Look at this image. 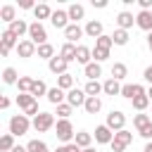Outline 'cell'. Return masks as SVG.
I'll use <instances>...</instances> for the list:
<instances>
[{"label":"cell","instance_id":"1","mask_svg":"<svg viewBox=\"0 0 152 152\" xmlns=\"http://www.w3.org/2000/svg\"><path fill=\"white\" fill-rule=\"evenodd\" d=\"M31 126H33V124L28 121V116H26V114H14V116L10 119V133H12L14 138H17V135H24Z\"/></svg>","mask_w":152,"mask_h":152},{"label":"cell","instance_id":"2","mask_svg":"<svg viewBox=\"0 0 152 152\" xmlns=\"http://www.w3.org/2000/svg\"><path fill=\"white\" fill-rule=\"evenodd\" d=\"M28 40L36 43V45H45L48 43V31H45V26L40 21H33L28 26Z\"/></svg>","mask_w":152,"mask_h":152},{"label":"cell","instance_id":"3","mask_svg":"<svg viewBox=\"0 0 152 152\" xmlns=\"http://www.w3.org/2000/svg\"><path fill=\"white\" fill-rule=\"evenodd\" d=\"M55 131H57V138H59L62 142H66V145H69V140H74V138H76L74 126H71V121H69V119H59V121H57V126H55Z\"/></svg>","mask_w":152,"mask_h":152},{"label":"cell","instance_id":"4","mask_svg":"<svg viewBox=\"0 0 152 152\" xmlns=\"http://www.w3.org/2000/svg\"><path fill=\"white\" fill-rule=\"evenodd\" d=\"M131 142H133V133H128V131L124 128V131L114 133V140H112V152H124Z\"/></svg>","mask_w":152,"mask_h":152},{"label":"cell","instance_id":"5","mask_svg":"<svg viewBox=\"0 0 152 152\" xmlns=\"http://www.w3.org/2000/svg\"><path fill=\"white\" fill-rule=\"evenodd\" d=\"M107 126H109L114 133L124 131V128H126V114L119 112V109H112V112L107 114Z\"/></svg>","mask_w":152,"mask_h":152},{"label":"cell","instance_id":"6","mask_svg":"<svg viewBox=\"0 0 152 152\" xmlns=\"http://www.w3.org/2000/svg\"><path fill=\"white\" fill-rule=\"evenodd\" d=\"M55 126V116L50 114V112H40L36 119H33V128L38 131V133H45V131H50Z\"/></svg>","mask_w":152,"mask_h":152},{"label":"cell","instance_id":"7","mask_svg":"<svg viewBox=\"0 0 152 152\" xmlns=\"http://www.w3.org/2000/svg\"><path fill=\"white\" fill-rule=\"evenodd\" d=\"M112 140H114V131H112L107 124H102V126L95 128V142H100V145H112Z\"/></svg>","mask_w":152,"mask_h":152},{"label":"cell","instance_id":"8","mask_svg":"<svg viewBox=\"0 0 152 152\" xmlns=\"http://www.w3.org/2000/svg\"><path fill=\"white\" fill-rule=\"evenodd\" d=\"M121 95L128 97V100H135L138 95H147V90H145L140 83H124V86H121Z\"/></svg>","mask_w":152,"mask_h":152},{"label":"cell","instance_id":"9","mask_svg":"<svg viewBox=\"0 0 152 152\" xmlns=\"http://www.w3.org/2000/svg\"><path fill=\"white\" fill-rule=\"evenodd\" d=\"M86 100H88V95H86V90H81V88H71V90L66 93V102H69L71 107H83Z\"/></svg>","mask_w":152,"mask_h":152},{"label":"cell","instance_id":"10","mask_svg":"<svg viewBox=\"0 0 152 152\" xmlns=\"http://www.w3.org/2000/svg\"><path fill=\"white\" fill-rule=\"evenodd\" d=\"M50 21H52L55 28H66L69 26V12L66 10H55L52 17H50Z\"/></svg>","mask_w":152,"mask_h":152},{"label":"cell","instance_id":"11","mask_svg":"<svg viewBox=\"0 0 152 152\" xmlns=\"http://www.w3.org/2000/svg\"><path fill=\"white\" fill-rule=\"evenodd\" d=\"M38 52V45L36 43H31V40H19V45H17V55L19 57H33Z\"/></svg>","mask_w":152,"mask_h":152},{"label":"cell","instance_id":"12","mask_svg":"<svg viewBox=\"0 0 152 152\" xmlns=\"http://www.w3.org/2000/svg\"><path fill=\"white\" fill-rule=\"evenodd\" d=\"M83 33H86V28H81L78 24H69V26L64 28V38H66V43H76Z\"/></svg>","mask_w":152,"mask_h":152},{"label":"cell","instance_id":"13","mask_svg":"<svg viewBox=\"0 0 152 152\" xmlns=\"http://www.w3.org/2000/svg\"><path fill=\"white\" fill-rule=\"evenodd\" d=\"M48 66H50V71H52V74H57V76H62V74H69V71H66L69 62H66V59H62V57H52V59L48 62Z\"/></svg>","mask_w":152,"mask_h":152},{"label":"cell","instance_id":"14","mask_svg":"<svg viewBox=\"0 0 152 152\" xmlns=\"http://www.w3.org/2000/svg\"><path fill=\"white\" fill-rule=\"evenodd\" d=\"M135 24H138L142 31H150V33H152V12L140 10V12H138V17H135Z\"/></svg>","mask_w":152,"mask_h":152},{"label":"cell","instance_id":"15","mask_svg":"<svg viewBox=\"0 0 152 152\" xmlns=\"http://www.w3.org/2000/svg\"><path fill=\"white\" fill-rule=\"evenodd\" d=\"M76 50H78V45H74V43H64V45L59 48V57L66 59V62H76Z\"/></svg>","mask_w":152,"mask_h":152},{"label":"cell","instance_id":"16","mask_svg":"<svg viewBox=\"0 0 152 152\" xmlns=\"http://www.w3.org/2000/svg\"><path fill=\"white\" fill-rule=\"evenodd\" d=\"M86 36L97 40V38L102 36V21H95V19H90V21L86 24Z\"/></svg>","mask_w":152,"mask_h":152},{"label":"cell","instance_id":"17","mask_svg":"<svg viewBox=\"0 0 152 152\" xmlns=\"http://www.w3.org/2000/svg\"><path fill=\"white\" fill-rule=\"evenodd\" d=\"M90 59H93V50H90V48H86V45H78V50H76V62H78V64H83V66H88V64H90Z\"/></svg>","mask_w":152,"mask_h":152},{"label":"cell","instance_id":"18","mask_svg":"<svg viewBox=\"0 0 152 152\" xmlns=\"http://www.w3.org/2000/svg\"><path fill=\"white\" fill-rule=\"evenodd\" d=\"M66 12H69V19H71V24H78V19H83V14H86L83 5H78V2L69 5V7H66Z\"/></svg>","mask_w":152,"mask_h":152},{"label":"cell","instance_id":"19","mask_svg":"<svg viewBox=\"0 0 152 152\" xmlns=\"http://www.w3.org/2000/svg\"><path fill=\"white\" fill-rule=\"evenodd\" d=\"M133 21H135V17H133L131 12H119V14H116V24H119V28H124V31H128V28L133 26Z\"/></svg>","mask_w":152,"mask_h":152},{"label":"cell","instance_id":"20","mask_svg":"<svg viewBox=\"0 0 152 152\" xmlns=\"http://www.w3.org/2000/svg\"><path fill=\"white\" fill-rule=\"evenodd\" d=\"M0 40H2V45L0 48H5V50H12V48H17L19 45V40H17V36L7 28V31H2V36H0Z\"/></svg>","mask_w":152,"mask_h":152},{"label":"cell","instance_id":"21","mask_svg":"<svg viewBox=\"0 0 152 152\" xmlns=\"http://www.w3.org/2000/svg\"><path fill=\"white\" fill-rule=\"evenodd\" d=\"M83 74H86L88 81H97V76H102V66H100V62H90V64L83 69Z\"/></svg>","mask_w":152,"mask_h":152},{"label":"cell","instance_id":"22","mask_svg":"<svg viewBox=\"0 0 152 152\" xmlns=\"http://www.w3.org/2000/svg\"><path fill=\"white\" fill-rule=\"evenodd\" d=\"M17 104H19V109L26 112V109H31V107L36 104V97H33L31 93H19V95H17Z\"/></svg>","mask_w":152,"mask_h":152},{"label":"cell","instance_id":"23","mask_svg":"<svg viewBox=\"0 0 152 152\" xmlns=\"http://www.w3.org/2000/svg\"><path fill=\"white\" fill-rule=\"evenodd\" d=\"M28 26H31V24H26L24 19H17V21H12V24H10V31H12L17 38H21L24 33H28Z\"/></svg>","mask_w":152,"mask_h":152},{"label":"cell","instance_id":"24","mask_svg":"<svg viewBox=\"0 0 152 152\" xmlns=\"http://www.w3.org/2000/svg\"><path fill=\"white\" fill-rule=\"evenodd\" d=\"M102 90H104L107 95H121V83H119L116 78H107V81L102 83Z\"/></svg>","mask_w":152,"mask_h":152},{"label":"cell","instance_id":"25","mask_svg":"<svg viewBox=\"0 0 152 152\" xmlns=\"http://www.w3.org/2000/svg\"><path fill=\"white\" fill-rule=\"evenodd\" d=\"M64 97H66V93H64L62 88H57V86L48 90V102H52V104H62Z\"/></svg>","mask_w":152,"mask_h":152},{"label":"cell","instance_id":"26","mask_svg":"<svg viewBox=\"0 0 152 152\" xmlns=\"http://www.w3.org/2000/svg\"><path fill=\"white\" fill-rule=\"evenodd\" d=\"M0 19L7 21V24L17 21V10H14V5H5V7H0Z\"/></svg>","mask_w":152,"mask_h":152},{"label":"cell","instance_id":"27","mask_svg":"<svg viewBox=\"0 0 152 152\" xmlns=\"http://www.w3.org/2000/svg\"><path fill=\"white\" fill-rule=\"evenodd\" d=\"M83 90H86V95H88V97H97L100 93H104V90H102V83H100V81H88Z\"/></svg>","mask_w":152,"mask_h":152},{"label":"cell","instance_id":"28","mask_svg":"<svg viewBox=\"0 0 152 152\" xmlns=\"http://www.w3.org/2000/svg\"><path fill=\"white\" fill-rule=\"evenodd\" d=\"M83 109H86L88 114H97V112L102 109V100H100V97H88L86 104H83Z\"/></svg>","mask_w":152,"mask_h":152},{"label":"cell","instance_id":"29","mask_svg":"<svg viewBox=\"0 0 152 152\" xmlns=\"http://www.w3.org/2000/svg\"><path fill=\"white\" fill-rule=\"evenodd\" d=\"M33 14H36V19L40 21V19H50V17H52V10H50V5H45V2H40V5H36V10H33Z\"/></svg>","mask_w":152,"mask_h":152},{"label":"cell","instance_id":"30","mask_svg":"<svg viewBox=\"0 0 152 152\" xmlns=\"http://www.w3.org/2000/svg\"><path fill=\"white\" fill-rule=\"evenodd\" d=\"M126 74H128L126 64H124V62H114V66H112V78H116V81H124V78H126Z\"/></svg>","mask_w":152,"mask_h":152},{"label":"cell","instance_id":"31","mask_svg":"<svg viewBox=\"0 0 152 152\" xmlns=\"http://www.w3.org/2000/svg\"><path fill=\"white\" fill-rule=\"evenodd\" d=\"M57 88H62V90H71L74 88V76L71 74H62V76H57Z\"/></svg>","mask_w":152,"mask_h":152},{"label":"cell","instance_id":"32","mask_svg":"<svg viewBox=\"0 0 152 152\" xmlns=\"http://www.w3.org/2000/svg\"><path fill=\"white\" fill-rule=\"evenodd\" d=\"M74 142H76L78 147H83V150H86V147H90L93 135H90V133H86V131H78V133H76V138H74Z\"/></svg>","mask_w":152,"mask_h":152},{"label":"cell","instance_id":"33","mask_svg":"<svg viewBox=\"0 0 152 152\" xmlns=\"http://www.w3.org/2000/svg\"><path fill=\"white\" fill-rule=\"evenodd\" d=\"M14 150V135L12 133H5L0 138V152H12Z\"/></svg>","mask_w":152,"mask_h":152},{"label":"cell","instance_id":"34","mask_svg":"<svg viewBox=\"0 0 152 152\" xmlns=\"http://www.w3.org/2000/svg\"><path fill=\"white\" fill-rule=\"evenodd\" d=\"M2 81H5L7 86H12V83H19V76H17V69H14V66H7V69L2 71Z\"/></svg>","mask_w":152,"mask_h":152},{"label":"cell","instance_id":"35","mask_svg":"<svg viewBox=\"0 0 152 152\" xmlns=\"http://www.w3.org/2000/svg\"><path fill=\"white\" fill-rule=\"evenodd\" d=\"M112 40H114V45H126V43H128V31L116 28V31L112 33Z\"/></svg>","mask_w":152,"mask_h":152},{"label":"cell","instance_id":"36","mask_svg":"<svg viewBox=\"0 0 152 152\" xmlns=\"http://www.w3.org/2000/svg\"><path fill=\"white\" fill-rule=\"evenodd\" d=\"M38 57H43V59H52L55 57V48L50 45V43H45V45H38Z\"/></svg>","mask_w":152,"mask_h":152},{"label":"cell","instance_id":"37","mask_svg":"<svg viewBox=\"0 0 152 152\" xmlns=\"http://www.w3.org/2000/svg\"><path fill=\"white\" fill-rule=\"evenodd\" d=\"M33 83H36V81H33L31 76H21V78H19V83H17V86H19V93H31Z\"/></svg>","mask_w":152,"mask_h":152},{"label":"cell","instance_id":"38","mask_svg":"<svg viewBox=\"0 0 152 152\" xmlns=\"http://www.w3.org/2000/svg\"><path fill=\"white\" fill-rule=\"evenodd\" d=\"M48 90H50V88H48L43 81H36V83H33V88H31V95H33V97H40V95H45V97H48Z\"/></svg>","mask_w":152,"mask_h":152},{"label":"cell","instance_id":"39","mask_svg":"<svg viewBox=\"0 0 152 152\" xmlns=\"http://www.w3.org/2000/svg\"><path fill=\"white\" fill-rule=\"evenodd\" d=\"M26 150H28V152H50V150H48V145H45L43 140H28Z\"/></svg>","mask_w":152,"mask_h":152},{"label":"cell","instance_id":"40","mask_svg":"<svg viewBox=\"0 0 152 152\" xmlns=\"http://www.w3.org/2000/svg\"><path fill=\"white\" fill-rule=\"evenodd\" d=\"M131 102H133V107H135L138 112H145V109H147V104H150V97H147V95H138V97H135V100H131Z\"/></svg>","mask_w":152,"mask_h":152},{"label":"cell","instance_id":"41","mask_svg":"<svg viewBox=\"0 0 152 152\" xmlns=\"http://www.w3.org/2000/svg\"><path fill=\"white\" fill-rule=\"evenodd\" d=\"M112 45H114V40H112V36H104V33H102V36H100V38L95 40V48H102V50H109Z\"/></svg>","mask_w":152,"mask_h":152},{"label":"cell","instance_id":"42","mask_svg":"<svg viewBox=\"0 0 152 152\" xmlns=\"http://www.w3.org/2000/svg\"><path fill=\"white\" fill-rule=\"evenodd\" d=\"M71 109H74V107H71L69 102H62V104H57V116H59V119H69V116H71Z\"/></svg>","mask_w":152,"mask_h":152},{"label":"cell","instance_id":"43","mask_svg":"<svg viewBox=\"0 0 152 152\" xmlns=\"http://www.w3.org/2000/svg\"><path fill=\"white\" fill-rule=\"evenodd\" d=\"M147 124H150V116H147V114H135V116H133V126H135L138 131L145 128Z\"/></svg>","mask_w":152,"mask_h":152},{"label":"cell","instance_id":"44","mask_svg":"<svg viewBox=\"0 0 152 152\" xmlns=\"http://www.w3.org/2000/svg\"><path fill=\"white\" fill-rule=\"evenodd\" d=\"M107 57H109V50H102V48H95L93 50V59L95 62H104Z\"/></svg>","mask_w":152,"mask_h":152},{"label":"cell","instance_id":"45","mask_svg":"<svg viewBox=\"0 0 152 152\" xmlns=\"http://www.w3.org/2000/svg\"><path fill=\"white\" fill-rule=\"evenodd\" d=\"M55 152H81V147H78L76 142H69V145H62V147H57Z\"/></svg>","mask_w":152,"mask_h":152},{"label":"cell","instance_id":"46","mask_svg":"<svg viewBox=\"0 0 152 152\" xmlns=\"http://www.w3.org/2000/svg\"><path fill=\"white\" fill-rule=\"evenodd\" d=\"M138 133H140V135H142V138H147V140H150V138H152V121H150V124H147V126H145V128H140V131H138Z\"/></svg>","mask_w":152,"mask_h":152},{"label":"cell","instance_id":"47","mask_svg":"<svg viewBox=\"0 0 152 152\" xmlns=\"http://www.w3.org/2000/svg\"><path fill=\"white\" fill-rule=\"evenodd\" d=\"M24 114H26V116H33V119H36V116H38V114H40V112H38V102H36V104H33V107H31V109H26V112H24Z\"/></svg>","mask_w":152,"mask_h":152},{"label":"cell","instance_id":"48","mask_svg":"<svg viewBox=\"0 0 152 152\" xmlns=\"http://www.w3.org/2000/svg\"><path fill=\"white\" fill-rule=\"evenodd\" d=\"M19 7H24V10H36V5H33L31 0H21V2H19Z\"/></svg>","mask_w":152,"mask_h":152},{"label":"cell","instance_id":"49","mask_svg":"<svg viewBox=\"0 0 152 152\" xmlns=\"http://www.w3.org/2000/svg\"><path fill=\"white\" fill-rule=\"evenodd\" d=\"M142 76H145V81H147V83H150V86H152V66H147V69H145V74H142Z\"/></svg>","mask_w":152,"mask_h":152},{"label":"cell","instance_id":"50","mask_svg":"<svg viewBox=\"0 0 152 152\" xmlns=\"http://www.w3.org/2000/svg\"><path fill=\"white\" fill-rule=\"evenodd\" d=\"M93 7L102 10V7H107V0H93Z\"/></svg>","mask_w":152,"mask_h":152},{"label":"cell","instance_id":"51","mask_svg":"<svg viewBox=\"0 0 152 152\" xmlns=\"http://www.w3.org/2000/svg\"><path fill=\"white\" fill-rule=\"evenodd\" d=\"M0 107L7 109V107H10V97H0Z\"/></svg>","mask_w":152,"mask_h":152},{"label":"cell","instance_id":"52","mask_svg":"<svg viewBox=\"0 0 152 152\" xmlns=\"http://www.w3.org/2000/svg\"><path fill=\"white\" fill-rule=\"evenodd\" d=\"M12 152H28V150H26V147H21V145H14V150H12Z\"/></svg>","mask_w":152,"mask_h":152},{"label":"cell","instance_id":"53","mask_svg":"<svg viewBox=\"0 0 152 152\" xmlns=\"http://www.w3.org/2000/svg\"><path fill=\"white\" fill-rule=\"evenodd\" d=\"M142 152H152V142H147V145H145V150H142Z\"/></svg>","mask_w":152,"mask_h":152},{"label":"cell","instance_id":"54","mask_svg":"<svg viewBox=\"0 0 152 152\" xmlns=\"http://www.w3.org/2000/svg\"><path fill=\"white\" fill-rule=\"evenodd\" d=\"M147 97H150V102H152V86L147 88Z\"/></svg>","mask_w":152,"mask_h":152},{"label":"cell","instance_id":"55","mask_svg":"<svg viewBox=\"0 0 152 152\" xmlns=\"http://www.w3.org/2000/svg\"><path fill=\"white\" fill-rule=\"evenodd\" d=\"M147 45H150V50H152V33L147 36Z\"/></svg>","mask_w":152,"mask_h":152},{"label":"cell","instance_id":"56","mask_svg":"<svg viewBox=\"0 0 152 152\" xmlns=\"http://www.w3.org/2000/svg\"><path fill=\"white\" fill-rule=\"evenodd\" d=\"M83 152H95V147H86V150H83Z\"/></svg>","mask_w":152,"mask_h":152},{"label":"cell","instance_id":"57","mask_svg":"<svg viewBox=\"0 0 152 152\" xmlns=\"http://www.w3.org/2000/svg\"><path fill=\"white\" fill-rule=\"evenodd\" d=\"M81 152H83V150H81Z\"/></svg>","mask_w":152,"mask_h":152}]
</instances>
